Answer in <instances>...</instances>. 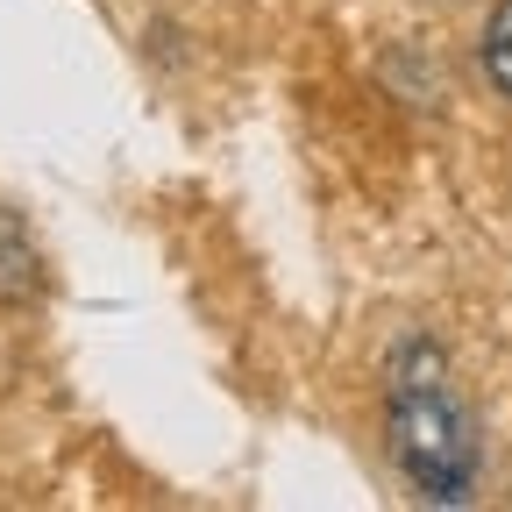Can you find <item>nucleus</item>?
<instances>
[{"instance_id": "2", "label": "nucleus", "mask_w": 512, "mask_h": 512, "mask_svg": "<svg viewBox=\"0 0 512 512\" xmlns=\"http://www.w3.org/2000/svg\"><path fill=\"white\" fill-rule=\"evenodd\" d=\"M43 292V256L15 207H0V306H36Z\"/></svg>"}, {"instance_id": "1", "label": "nucleus", "mask_w": 512, "mask_h": 512, "mask_svg": "<svg viewBox=\"0 0 512 512\" xmlns=\"http://www.w3.org/2000/svg\"><path fill=\"white\" fill-rule=\"evenodd\" d=\"M384 427L406 484L427 505H470L477 498V434L470 413L448 392V363L427 335H413L392 356V392H384Z\"/></svg>"}, {"instance_id": "3", "label": "nucleus", "mask_w": 512, "mask_h": 512, "mask_svg": "<svg viewBox=\"0 0 512 512\" xmlns=\"http://www.w3.org/2000/svg\"><path fill=\"white\" fill-rule=\"evenodd\" d=\"M477 57H484V79L512 100V0H498V8L484 15V43H477Z\"/></svg>"}]
</instances>
